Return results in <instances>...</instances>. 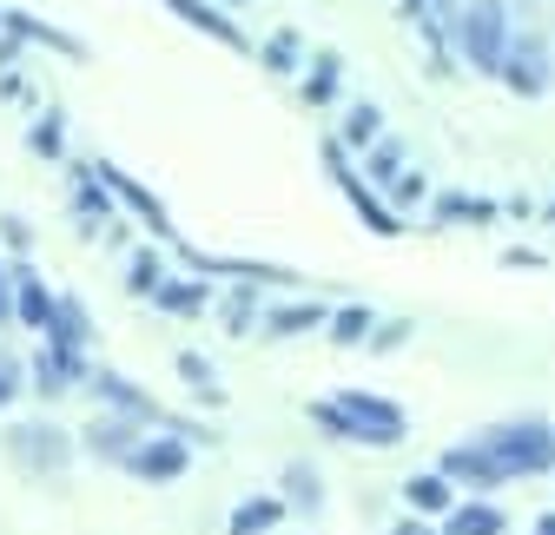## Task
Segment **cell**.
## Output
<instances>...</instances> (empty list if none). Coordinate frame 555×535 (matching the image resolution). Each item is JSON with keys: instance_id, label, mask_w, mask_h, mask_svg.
<instances>
[{"instance_id": "30bf717a", "label": "cell", "mask_w": 555, "mask_h": 535, "mask_svg": "<svg viewBox=\"0 0 555 535\" xmlns=\"http://www.w3.org/2000/svg\"><path fill=\"white\" fill-rule=\"evenodd\" d=\"M166 8H172V14H179V21H192V27H198V34H212V40H219V47H238V53H245V47H251V40H245V34H238V21H225V14H219V8H212V0H166Z\"/></svg>"}, {"instance_id": "836d02e7", "label": "cell", "mask_w": 555, "mask_h": 535, "mask_svg": "<svg viewBox=\"0 0 555 535\" xmlns=\"http://www.w3.org/2000/svg\"><path fill=\"white\" fill-rule=\"evenodd\" d=\"M390 535H437V529H430V522H424V516H403V522H397V529H390Z\"/></svg>"}, {"instance_id": "d6a6232c", "label": "cell", "mask_w": 555, "mask_h": 535, "mask_svg": "<svg viewBox=\"0 0 555 535\" xmlns=\"http://www.w3.org/2000/svg\"><path fill=\"white\" fill-rule=\"evenodd\" d=\"M34 146H40V153H53V146H60V119H47V126H34Z\"/></svg>"}, {"instance_id": "74e56055", "label": "cell", "mask_w": 555, "mask_h": 535, "mask_svg": "<svg viewBox=\"0 0 555 535\" xmlns=\"http://www.w3.org/2000/svg\"><path fill=\"white\" fill-rule=\"evenodd\" d=\"M548 219H555V206H548Z\"/></svg>"}, {"instance_id": "ffe728a7", "label": "cell", "mask_w": 555, "mask_h": 535, "mask_svg": "<svg viewBox=\"0 0 555 535\" xmlns=\"http://www.w3.org/2000/svg\"><path fill=\"white\" fill-rule=\"evenodd\" d=\"M21 456H34V462H60V456H66V436H60L53 423H27V436H21Z\"/></svg>"}, {"instance_id": "9a60e30c", "label": "cell", "mask_w": 555, "mask_h": 535, "mask_svg": "<svg viewBox=\"0 0 555 535\" xmlns=\"http://www.w3.org/2000/svg\"><path fill=\"white\" fill-rule=\"evenodd\" d=\"M278 516H285L278 496H251V503L232 509V535H264V529H278Z\"/></svg>"}, {"instance_id": "7402d4cb", "label": "cell", "mask_w": 555, "mask_h": 535, "mask_svg": "<svg viewBox=\"0 0 555 535\" xmlns=\"http://www.w3.org/2000/svg\"><path fill=\"white\" fill-rule=\"evenodd\" d=\"M8 27H14V34H27V40H47V47H60L66 60H87V47H80V40H66V34H53V27H40V21H27V14H8Z\"/></svg>"}, {"instance_id": "ba28073f", "label": "cell", "mask_w": 555, "mask_h": 535, "mask_svg": "<svg viewBox=\"0 0 555 535\" xmlns=\"http://www.w3.org/2000/svg\"><path fill=\"white\" fill-rule=\"evenodd\" d=\"M93 172H100V179L113 185V198H126V206H132L139 219H146V225H153L159 238H172V219H166V206H159V198H153L146 185H139V179H126V172H119V166H106V159H100Z\"/></svg>"}, {"instance_id": "8fae6325", "label": "cell", "mask_w": 555, "mask_h": 535, "mask_svg": "<svg viewBox=\"0 0 555 535\" xmlns=\"http://www.w3.org/2000/svg\"><path fill=\"white\" fill-rule=\"evenodd\" d=\"M503 529H509V516H503L496 503H482V496H476V503H456V509L443 516L437 535H503Z\"/></svg>"}, {"instance_id": "e0dca14e", "label": "cell", "mask_w": 555, "mask_h": 535, "mask_svg": "<svg viewBox=\"0 0 555 535\" xmlns=\"http://www.w3.org/2000/svg\"><path fill=\"white\" fill-rule=\"evenodd\" d=\"M93 383H100V396H113L119 410H132V417H159V404H153V396H146V390H132V383H119L113 370H100Z\"/></svg>"}, {"instance_id": "1f68e13d", "label": "cell", "mask_w": 555, "mask_h": 535, "mask_svg": "<svg viewBox=\"0 0 555 535\" xmlns=\"http://www.w3.org/2000/svg\"><path fill=\"white\" fill-rule=\"evenodd\" d=\"M225 317H232L225 330H251V298H232V304H225Z\"/></svg>"}, {"instance_id": "5b68a950", "label": "cell", "mask_w": 555, "mask_h": 535, "mask_svg": "<svg viewBox=\"0 0 555 535\" xmlns=\"http://www.w3.org/2000/svg\"><path fill=\"white\" fill-rule=\"evenodd\" d=\"M437 477H443V483H469V490H482V496L509 483V477H503V462L482 449V443H450L443 462H437Z\"/></svg>"}, {"instance_id": "3957f363", "label": "cell", "mask_w": 555, "mask_h": 535, "mask_svg": "<svg viewBox=\"0 0 555 535\" xmlns=\"http://www.w3.org/2000/svg\"><path fill=\"white\" fill-rule=\"evenodd\" d=\"M331 404L351 417V443H371V449H390V443H403V430H410L403 404H390V396H377V390H337Z\"/></svg>"}, {"instance_id": "f546056e", "label": "cell", "mask_w": 555, "mask_h": 535, "mask_svg": "<svg viewBox=\"0 0 555 535\" xmlns=\"http://www.w3.org/2000/svg\"><path fill=\"white\" fill-rule=\"evenodd\" d=\"M14 390H21V364L0 357V404H14Z\"/></svg>"}, {"instance_id": "ac0fdd59", "label": "cell", "mask_w": 555, "mask_h": 535, "mask_svg": "<svg viewBox=\"0 0 555 535\" xmlns=\"http://www.w3.org/2000/svg\"><path fill=\"white\" fill-rule=\"evenodd\" d=\"M371 324H377L371 304H344V311L331 317V338H337V344H364V338H371Z\"/></svg>"}, {"instance_id": "603a6c76", "label": "cell", "mask_w": 555, "mask_h": 535, "mask_svg": "<svg viewBox=\"0 0 555 535\" xmlns=\"http://www.w3.org/2000/svg\"><path fill=\"white\" fill-rule=\"evenodd\" d=\"M159 285H166V272H159V258H153V251H139V258L126 264V291H139V298H153Z\"/></svg>"}, {"instance_id": "8992f818", "label": "cell", "mask_w": 555, "mask_h": 535, "mask_svg": "<svg viewBox=\"0 0 555 535\" xmlns=\"http://www.w3.org/2000/svg\"><path fill=\"white\" fill-rule=\"evenodd\" d=\"M542 60H548L542 40H535V34H516L509 53H503V74H496V80H503L509 93H522V100H542V87H548V66H542Z\"/></svg>"}, {"instance_id": "d6986e66", "label": "cell", "mask_w": 555, "mask_h": 535, "mask_svg": "<svg viewBox=\"0 0 555 535\" xmlns=\"http://www.w3.org/2000/svg\"><path fill=\"white\" fill-rule=\"evenodd\" d=\"M384 140V119H377V106H351V119H344V153H351V146H377Z\"/></svg>"}, {"instance_id": "2e32d148", "label": "cell", "mask_w": 555, "mask_h": 535, "mask_svg": "<svg viewBox=\"0 0 555 535\" xmlns=\"http://www.w3.org/2000/svg\"><path fill=\"white\" fill-rule=\"evenodd\" d=\"M311 324H324V304H278V311L264 317L271 338H298V330H311Z\"/></svg>"}, {"instance_id": "9c48e42d", "label": "cell", "mask_w": 555, "mask_h": 535, "mask_svg": "<svg viewBox=\"0 0 555 535\" xmlns=\"http://www.w3.org/2000/svg\"><path fill=\"white\" fill-rule=\"evenodd\" d=\"M53 291L40 285V272H34V264H14V311H21V324H34V330H47L53 324Z\"/></svg>"}, {"instance_id": "8d00e7d4", "label": "cell", "mask_w": 555, "mask_h": 535, "mask_svg": "<svg viewBox=\"0 0 555 535\" xmlns=\"http://www.w3.org/2000/svg\"><path fill=\"white\" fill-rule=\"evenodd\" d=\"M535 535H555V509H542V516H535Z\"/></svg>"}, {"instance_id": "4dcf8cb0", "label": "cell", "mask_w": 555, "mask_h": 535, "mask_svg": "<svg viewBox=\"0 0 555 535\" xmlns=\"http://www.w3.org/2000/svg\"><path fill=\"white\" fill-rule=\"evenodd\" d=\"M410 198H424V172H403L397 179V206H410Z\"/></svg>"}, {"instance_id": "52a82bcc", "label": "cell", "mask_w": 555, "mask_h": 535, "mask_svg": "<svg viewBox=\"0 0 555 535\" xmlns=\"http://www.w3.org/2000/svg\"><path fill=\"white\" fill-rule=\"evenodd\" d=\"M185 462H192L185 436H153V443H139V449L126 456V470H132L139 483H172V477H185Z\"/></svg>"}, {"instance_id": "d4e9b609", "label": "cell", "mask_w": 555, "mask_h": 535, "mask_svg": "<svg viewBox=\"0 0 555 535\" xmlns=\"http://www.w3.org/2000/svg\"><path fill=\"white\" fill-rule=\"evenodd\" d=\"M166 311H179V317H192V311H205V285H159L153 291Z\"/></svg>"}, {"instance_id": "d590c367", "label": "cell", "mask_w": 555, "mask_h": 535, "mask_svg": "<svg viewBox=\"0 0 555 535\" xmlns=\"http://www.w3.org/2000/svg\"><path fill=\"white\" fill-rule=\"evenodd\" d=\"M450 0H410V14H443Z\"/></svg>"}, {"instance_id": "f1b7e54d", "label": "cell", "mask_w": 555, "mask_h": 535, "mask_svg": "<svg viewBox=\"0 0 555 535\" xmlns=\"http://www.w3.org/2000/svg\"><path fill=\"white\" fill-rule=\"evenodd\" d=\"M285 483H292V496H298L305 509H318V503H324V490H318V477L305 470V462H292V470H285Z\"/></svg>"}, {"instance_id": "5bb4252c", "label": "cell", "mask_w": 555, "mask_h": 535, "mask_svg": "<svg viewBox=\"0 0 555 535\" xmlns=\"http://www.w3.org/2000/svg\"><path fill=\"white\" fill-rule=\"evenodd\" d=\"M437 219H443V225H490L496 206H490V198H469V192H443V198H437Z\"/></svg>"}, {"instance_id": "7c38bea8", "label": "cell", "mask_w": 555, "mask_h": 535, "mask_svg": "<svg viewBox=\"0 0 555 535\" xmlns=\"http://www.w3.org/2000/svg\"><path fill=\"white\" fill-rule=\"evenodd\" d=\"M47 344H53L60 357H80V344H87V304L60 298V304H53V324H47Z\"/></svg>"}, {"instance_id": "cb8c5ba5", "label": "cell", "mask_w": 555, "mask_h": 535, "mask_svg": "<svg viewBox=\"0 0 555 535\" xmlns=\"http://www.w3.org/2000/svg\"><path fill=\"white\" fill-rule=\"evenodd\" d=\"M364 166H371V179H384V185H397V179H403V146H397V140H377Z\"/></svg>"}, {"instance_id": "484cf974", "label": "cell", "mask_w": 555, "mask_h": 535, "mask_svg": "<svg viewBox=\"0 0 555 535\" xmlns=\"http://www.w3.org/2000/svg\"><path fill=\"white\" fill-rule=\"evenodd\" d=\"M337 66H344L337 53H318V74L305 80V100H311V106H324V100H331V87H337Z\"/></svg>"}, {"instance_id": "277c9868", "label": "cell", "mask_w": 555, "mask_h": 535, "mask_svg": "<svg viewBox=\"0 0 555 535\" xmlns=\"http://www.w3.org/2000/svg\"><path fill=\"white\" fill-rule=\"evenodd\" d=\"M324 159H331V179L344 185V198H351V206L364 212V225H371L377 238H397V232H403V219H397V212L384 206V198H377V192L351 172V159H344V146H337V140H324Z\"/></svg>"}, {"instance_id": "44dd1931", "label": "cell", "mask_w": 555, "mask_h": 535, "mask_svg": "<svg viewBox=\"0 0 555 535\" xmlns=\"http://www.w3.org/2000/svg\"><path fill=\"white\" fill-rule=\"evenodd\" d=\"M298 53H305V40H298L292 27L264 40V66H271V74H298Z\"/></svg>"}, {"instance_id": "83f0119b", "label": "cell", "mask_w": 555, "mask_h": 535, "mask_svg": "<svg viewBox=\"0 0 555 535\" xmlns=\"http://www.w3.org/2000/svg\"><path fill=\"white\" fill-rule=\"evenodd\" d=\"M179 377H185V383H198L205 396H219V383H212V364H205L198 351H179Z\"/></svg>"}, {"instance_id": "4fadbf2b", "label": "cell", "mask_w": 555, "mask_h": 535, "mask_svg": "<svg viewBox=\"0 0 555 535\" xmlns=\"http://www.w3.org/2000/svg\"><path fill=\"white\" fill-rule=\"evenodd\" d=\"M403 503H410V516H450L456 509V496H450V483L430 470V477H410L403 483Z\"/></svg>"}, {"instance_id": "e575fe53", "label": "cell", "mask_w": 555, "mask_h": 535, "mask_svg": "<svg viewBox=\"0 0 555 535\" xmlns=\"http://www.w3.org/2000/svg\"><path fill=\"white\" fill-rule=\"evenodd\" d=\"M8 311H14V285H8V272H0V324H8Z\"/></svg>"}, {"instance_id": "6da1fadb", "label": "cell", "mask_w": 555, "mask_h": 535, "mask_svg": "<svg viewBox=\"0 0 555 535\" xmlns=\"http://www.w3.org/2000/svg\"><path fill=\"white\" fill-rule=\"evenodd\" d=\"M476 443L503 462V477H509V483L555 470V423H548V417H503V423L482 430Z\"/></svg>"}, {"instance_id": "4316f807", "label": "cell", "mask_w": 555, "mask_h": 535, "mask_svg": "<svg viewBox=\"0 0 555 535\" xmlns=\"http://www.w3.org/2000/svg\"><path fill=\"white\" fill-rule=\"evenodd\" d=\"M311 417L324 423V436H337V443H351V417H344V410L331 404V396H318V404H311Z\"/></svg>"}, {"instance_id": "7a4b0ae2", "label": "cell", "mask_w": 555, "mask_h": 535, "mask_svg": "<svg viewBox=\"0 0 555 535\" xmlns=\"http://www.w3.org/2000/svg\"><path fill=\"white\" fill-rule=\"evenodd\" d=\"M509 8L503 0H469L463 21H456V47L476 74H503V53H509Z\"/></svg>"}]
</instances>
